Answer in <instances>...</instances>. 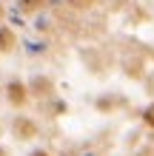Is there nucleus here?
I'll return each mask as SVG.
<instances>
[{
    "instance_id": "7",
    "label": "nucleus",
    "mask_w": 154,
    "mask_h": 156,
    "mask_svg": "<svg viewBox=\"0 0 154 156\" xmlns=\"http://www.w3.org/2000/svg\"><path fill=\"white\" fill-rule=\"evenodd\" d=\"M32 156H49V153L46 151H37V153H32Z\"/></svg>"
},
{
    "instance_id": "8",
    "label": "nucleus",
    "mask_w": 154,
    "mask_h": 156,
    "mask_svg": "<svg viewBox=\"0 0 154 156\" xmlns=\"http://www.w3.org/2000/svg\"><path fill=\"white\" fill-rule=\"evenodd\" d=\"M0 156H6V151H0Z\"/></svg>"
},
{
    "instance_id": "9",
    "label": "nucleus",
    "mask_w": 154,
    "mask_h": 156,
    "mask_svg": "<svg viewBox=\"0 0 154 156\" xmlns=\"http://www.w3.org/2000/svg\"><path fill=\"white\" fill-rule=\"evenodd\" d=\"M0 14H3V9H0Z\"/></svg>"
},
{
    "instance_id": "1",
    "label": "nucleus",
    "mask_w": 154,
    "mask_h": 156,
    "mask_svg": "<svg viewBox=\"0 0 154 156\" xmlns=\"http://www.w3.org/2000/svg\"><path fill=\"white\" fill-rule=\"evenodd\" d=\"M9 99H12L14 105H23L26 102V88L20 85V82H12V85H9Z\"/></svg>"
},
{
    "instance_id": "5",
    "label": "nucleus",
    "mask_w": 154,
    "mask_h": 156,
    "mask_svg": "<svg viewBox=\"0 0 154 156\" xmlns=\"http://www.w3.org/2000/svg\"><path fill=\"white\" fill-rule=\"evenodd\" d=\"M146 122H148V125L154 128V105H151V108H148V111H146Z\"/></svg>"
},
{
    "instance_id": "2",
    "label": "nucleus",
    "mask_w": 154,
    "mask_h": 156,
    "mask_svg": "<svg viewBox=\"0 0 154 156\" xmlns=\"http://www.w3.org/2000/svg\"><path fill=\"white\" fill-rule=\"evenodd\" d=\"M17 136H23V139L34 136V125L29 122V119H20V122H17Z\"/></svg>"
},
{
    "instance_id": "4",
    "label": "nucleus",
    "mask_w": 154,
    "mask_h": 156,
    "mask_svg": "<svg viewBox=\"0 0 154 156\" xmlns=\"http://www.w3.org/2000/svg\"><path fill=\"white\" fill-rule=\"evenodd\" d=\"M20 6L26 9V12H34V9L43 6V0H20Z\"/></svg>"
},
{
    "instance_id": "3",
    "label": "nucleus",
    "mask_w": 154,
    "mask_h": 156,
    "mask_svg": "<svg viewBox=\"0 0 154 156\" xmlns=\"http://www.w3.org/2000/svg\"><path fill=\"white\" fill-rule=\"evenodd\" d=\"M12 45H14V34L9 31V29H0V48H3V51H9Z\"/></svg>"
},
{
    "instance_id": "6",
    "label": "nucleus",
    "mask_w": 154,
    "mask_h": 156,
    "mask_svg": "<svg viewBox=\"0 0 154 156\" xmlns=\"http://www.w3.org/2000/svg\"><path fill=\"white\" fill-rule=\"evenodd\" d=\"M71 3H74V6H88L92 0H71Z\"/></svg>"
}]
</instances>
